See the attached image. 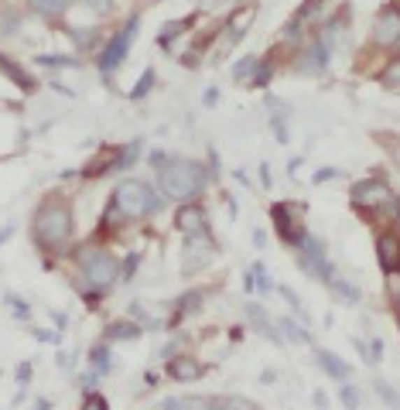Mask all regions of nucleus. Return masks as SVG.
<instances>
[{"label":"nucleus","mask_w":400,"mask_h":410,"mask_svg":"<svg viewBox=\"0 0 400 410\" xmlns=\"http://www.w3.org/2000/svg\"><path fill=\"white\" fill-rule=\"evenodd\" d=\"M356 349H359V356L363 359H369V363H380V356H383V346L373 339V342H356Z\"/></svg>","instance_id":"obj_34"},{"label":"nucleus","mask_w":400,"mask_h":410,"mask_svg":"<svg viewBox=\"0 0 400 410\" xmlns=\"http://www.w3.org/2000/svg\"><path fill=\"white\" fill-rule=\"evenodd\" d=\"M31 379V363H21L17 366V383H28Z\"/></svg>","instance_id":"obj_49"},{"label":"nucleus","mask_w":400,"mask_h":410,"mask_svg":"<svg viewBox=\"0 0 400 410\" xmlns=\"http://www.w3.org/2000/svg\"><path fill=\"white\" fill-rule=\"evenodd\" d=\"M38 65H59V68H79V59L72 55H41Z\"/></svg>","instance_id":"obj_33"},{"label":"nucleus","mask_w":400,"mask_h":410,"mask_svg":"<svg viewBox=\"0 0 400 410\" xmlns=\"http://www.w3.org/2000/svg\"><path fill=\"white\" fill-rule=\"evenodd\" d=\"M0 72H3V75H7L17 89H24V93H31V89L38 86V82H34V75H31V72H24V68L14 62V59H7L3 52H0Z\"/></svg>","instance_id":"obj_17"},{"label":"nucleus","mask_w":400,"mask_h":410,"mask_svg":"<svg viewBox=\"0 0 400 410\" xmlns=\"http://www.w3.org/2000/svg\"><path fill=\"white\" fill-rule=\"evenodd\" d=\"M151 86H154V68H148V72L137 79V86L130 89V99H144V96L151 93Z\"/></svg>","instance_id":"obj_31"},{"label":"nucleus","mask_w":400,"mask_h":410,"mask_svg":"<svg viewBox=\"0 0 400 410\" xmlns=\"http://www.w3.org/2000/svg\"><path fill=\"white\" fill-rule=\"evenodd\" d=\"M349 198H352V205L363 209V212H390L394 219H397V212H400V198L390 191V185L380 182V178L356 182L352 191H349Z\"/></svg>","instance_id":"obj_4"},{"label":"nucleus","mask_w":400,"mask_h":410,"mask_svg":"<svg viewBox=\"0 0 400 410\" xmlns=\"http://www.w3.org/2000/svg\"><path fill=\"white\" fill-rule=\"evenodd\" d=\"M34 243L45 247V250H62L72 236V209L65 202H48L45 209L34 212Z\"/></svg>","instance_id":"obj_2"},{"label":"nucleus","mask_w":400,"mask_h":410,"mask_svg":"<svg viewBox=\"0 0 400 410\" xmlns=\"http://www.w3.org/2000/svg\"><path fill=\"white\" fill-rule=\"evenodd\" d=\"M59 366L65 369V373H69V369H72V356H65V352H59Z\"/></svg>","instance_id":"obj_54"},{"label":"nucleus","mask_w":400,"mask_h":410,"mask_svg":"<svg viewBox=\"0 0 400 410\" xmlns=\"http://www.w3.org/2000/svg\"><path fill=\"white\" fill-rule=\"evenodd\" d=\"M28 3H31V10H38L45 17H62L65 7H69V0H28Z\"/></svg>","instance_id":"obj_23"},{"label":"nucleus","mask_w":400,"mask_h":410,"mask_svg":"<svg viewBox=\"0 0 400 410\" xmlns=\"http://www.w3.org/2000/svg\"><path fill=\"white\" fill-rule=\"evenodd\" d=\"M202 305H206V294L202 291H185L182 298L175 301V318H171V325H178L182 318H192L202 312Z\"/></svg>","instance_id":"obj_18"},{"label":"nucleus","mask_w":400,"mask_h":410,"mask_svg":"<svg viewBox=\"0 0 400 410\" xmlns=\"http://www.w3.org/2000/svg\"><path fill=\"white\" fill-rule=\"evenodd\" d=\"M271 126H274L277 144H287V140H291V133H287V120H284V113H274V117H271Z\"/></svg>","instance_id":"obj_36"},{"label":"nucleus","mask_w":400,"mask_h":410,"mask_svg":"<svg viewBox=\"0 0 400 410\" xmlns=\"http://www.w3.org/2000/svg\"><path fill=\"white\" fill-rule=\"evenodd\" d=\"M130 342V339H141V325L137 321H113V325H106V332H103V342L110 346V342Z\"/></svg>","instance_id":"obj_20"},{"label":"nucleus","mask_w":400,"mask_h":410,"mask_svg":"<svg viewBox=\"0 0 400 410\" xmlns=\"http://www.w3.org/2000/svg\"><path fill=\"white\" fill-rule=\"evenodd\" d=\"M373 41L383 45V48L397 45L400 41V10H383V14L376 17V24H373Z\"/></svg>","instance_id":"obj_11"},{"label":"nucleus","mask_w":400,"mask_h":410,"mask_svg":"<svg viewBox=\"0 0 400 410\" xmlns=\"http://www.w3.org/2000/svg\"><path fill=\"white\" fill-rule=\"evenodd\" d=\"M315 359H318V366H322L332 379H338V383H345V379H349V366H345V359H338L336 352H329V349H315Z\"/></svg>","instance_id":"obj_19"},{"label":"nucleus","mask_w":400,"mask_h":410,"mask_svg":"<svg viewBox=\"0 0 400 410\" xmlns=\"http://www.w3.org/2000/svg\"><path fill=\"white\" fill-rule=\"evenodd\" d=\"M83 3H86V7H92L96 14H106V10L113 7V0H83Z\"/></svg>","instance_id":"obj_47"},{"label":"nucleus","mask_w":400,"mask_h":410,"mask_svg":"<svg viewBox=\"0 0 400 410\" xmlns=\"http://www.w3.org/2000/svg\"><path fill=\"white\" fill-rule=\"evenodd\" d=\"M383 86H390V89H400V59L387 65V72H383Z\"/></svg>","instance_id":"obj_37"},{"label":"nucleus","mask_w":400,"mask_h":410,"mask_svg":"<svg viewBox=\"0 0 400 410\" xmlns=\"http://www.w3.org/2000/svg\"><path fill=\"white\" fill-rule=\"evenodd\" d=\"M219 103V89H206V106H215Z\"/></svg>","instance_id":"obj_53"},{"label":"nucleus","mask_w":400,"mask_h":410,"mask_svg":"<svg viewBox=\"0 0 400 410\" xmlns=\"http://www.w3.org/2000/svg\"><path fill=\"white\" fill-rule=\"evenodd\" d=\"M215 253H219V247H215L206 233L202 236H188L182 247V274H195V270L209 267L215 260Z\"/></svg>","instance_id":"obj_8"},{"label":"nucleus","mask_w":400,"mask_h":410,"mask_svg":"<svg viewBox=\"0 0 400 410\" xmlns=\"http://www.w3.org/2000/svg\"><path fill=\"white\" fill-rule=\"evenodd\" d=\"M271 182H274V178H271V168H267V164H260V185H264V189H271Z\"/></svg>","instance_id":"obj_50"},{"label":"nucleus","mask_w":400,"mask_h":410,"mask_svg":"<svg viewBox=\"0 0 400 410\" xmlns=\"http://www.w3.org/2000/svg\"><path fill=\"white\" fill-rule=\"evenodd\" d=\"M325 65H329V48H325V41H311L305 59H301V72H305V75H322Z\"/></svg>","instance_id":"obj_16"},{"label":"nucleus","mask_w":400,"mask_h":410,"mask_svg":"<svg viewBox=\"0 0 400 410\" xmlns=\"http://www.w3.org/2000/svg\"><path fill=\"white\" fill-rule=\"evenodd\" d=\"M298 267L305 270L308 277L315 281H332V263L325 260V250L315 236H305L301 240V256H298Z\"/></svg>","instance_id":"obj_9"},{"label":"nucleus","mask_w":400,"mask_h":410,"mask_svg":"<svg viewBox=\"0 0 400 410\" xmlns=\"http://www.w3.org/2000/svg\"><path fill=\"white\" fill-rule=\"evenodd\" d=\"M72 38H76L79 48H92L96 45V31H90V28H72Z\"/></svg>","instance_id":"obj_38"},{"label":"nucleus","mask_w":400,"mask_h":410,"mask_svg":"<svg viewBox=\"0 0 400 410\" xmlns=\"http://www.w3.org/2000/svg\"><path fill=\"white\" fill-rule=\"evenodd\" d=\"M137 24H141V21H137V14H134V17L127 21V28H123L120 34H113V41L99 52V62L96 65H99V72H103V75L117 72V68L123 65V59L130 55V45H134V38H137Z\"/></svg>","instance_id":"obj_7"},{"label":"nucleus","mask_w":400,"mask_h":410,"mask_svg":"<svg viewBox=\"0 0 400 410\" xmlns=\"http://www.w3.org/2000/svg\"><path fill=\"white\" fill-rule=\"evenodd\" d=\"M52 321H55V325H59V328H65V325H69V318L62 315V312H55V315H52Z\"/></svg>","instance_id":"obj_56"},{"label":"nucleus","mask_w":400,"mask_h":410,"mask_svg":"<svg viewBox=\"0 0 400 410\" xmlns=\"http://www.w3.org/2000/svg\"><path fill=\"white\" fill-rule=\"evenodd\" d=\"M113 205L120 209L123 219H137V216H148L161 209V198L154 195V189L148 182H137V178H127L117 185L113 191Z\"/></svg>","instance_id":"obj_3"},{"label":"nucleus","mask_w":400,"mask_h":410,"mask_svg":"<svg viewBox=\"0 0 400 410\" xmlns=\"http://www.w3.org/2000/svg\"><path fill=\"white\" fill-rule=\"evenodd\" d=\"M192 21H195V14H192V17H185V21H175V24H164V31H161V45L168 48V38H171V34H182L185 28H192Z\"/></svg>","instance_id":"obj_35"},{"label":"nucleus","mask_w":400,"mask_h":410,"mask_svg":"<svg viewBox=\"0 0 400 410\" xmlns=\"http://www.w3.org/2000/svg\"><path fill=\"white\" fill-rule=\"evenodd\" d=\"M271 75H274V65H271V59H264V62L253 68V86H260V89H264V86L271 82Z\"/></svg>","instance_id":"obj_32"},{"label":"nucleus","mask_w":400,"mask_h":410,"mask_svg":"<svg viewBox=\"0 0 400 410\" xmlns=\"http://www.w3.org/2000/svg\"><path fill=\"white\" fill-rule=\"evenodd\" d=\"M253 65H257V59H253V55H246V59H240V62L233 65V79H236V82H243L246 75H250V68H253Z\"/></svg>","instance_id":"obj_39"},{"label":"nucleus","mask_w":400,"mask_h":410,"mask_svg":"<svg viewBox=\"0 0 400 410\" xmlns=\"http://www.w3.org/2000/svg\"><path fill=\"white\" fill-rule=\"evenodd\" d=\"M376 260H380V267L390 277L400 274V236L397 233H380L376 236Z\"/></svg>","instance_id":"obj_10"},{"label":"nucleus","mask_w":400,"mask_h":410,"mask_svg":"<svg viewBox=\"0 0 400 410\" xmlns=\"http://www.w3.org/2000/svg\"><path fill=\"white\" fill-rule=\"evenodd\" d=\"M338 404H342L345 410H359V407H363V393H359L356 386L342 383V390H338Z\"/></svg>","instance_id":"obj_27"},{"label":"nucleus","mask_w":400,"mask_h":410,"mask_svg":"<svg viewBox=\"0 0 400 410\" xmlns=\"http://www.w3.org/2000/svg\"><path fill=\"white\" fill-rule=\"evenodd\" d=\"M90 363H92V369H96V373H110V366H113V359H110V346L103 342V346L92 349Z\"/></svg>","instance_id":"obj_26"},{"label":"nucleus","mask_w":400,"mask_h":410,"mask_svg":"<svg viewBox=\"0 0 400 410\" xmlns=\"http://www.w3.org/2000/svg\"><path fill=\"white\" fill-rule=\"evenodd\" d=\"M329 284H332V291H336V298H342V301H349V305H356V301H359V291L349 284V281H336V277H332Z\"/></svg>","instance_id":"obj_28"},{"label":"nucleus","mask_w":400,"mask_h":410,"mask_svg":"<svg viewBox=\"0 0 400 410\" xmlns=\"http://www.w3.org/2000/svg\"><path fill=\"white\" fill-rule=\"evenodd\" d=\"M175 226H178V233H185V236H199L206 229V209L202 205H182L175 212Z\"/></svg>","instance_id":"obj_12"},{"label":"nucleus","mask_w":400,"mask_h":410,"mask_svg":"<svg viewBox=\"0 0 400 410\" xmlns=\"http://www.w3.org/2000/svg\"><path fill=\"white\" fill-rule=\"evenodd\" d=\"M79 267H83V274H86V281L92 287H99V291H110V287L117 284V277H120V267H117V256L106 250H99V247H86V250H79Z\"/></svg>","instance_id":"obj_5"},{"label":"nucleus","mask_w":400,"mask_h":410,"mask_svg":"<svg viewBox=\"0 0 400 410\" xmlns=\"http://www.w3.org/2000/svg\"><path fill=\"white\" fill-rule=\"evenodd\" d=\"M137 260H141V256H127V263H123V274H120V277H130V274L137 270Z\"/></svg>","instance_id":"obj_48"},{"label":"nucleus","mask_w":400,"mask_h":410,"mask_svg":"<svg viewBox=\"0 0 400 410\" xmlns=\"http://www.w3.org/2000/svg\"><path fill=\"white\" fill-rule=\"evenodd\" d=\"M332 178H338L336 168H318V171L311 175V185H325V182H332Z\"/></svg>","instance_id":"obj_42"},{"label":"nucleus","mask_w":400,"mask_h":410,"mask_svg":"<svg viewBox=\"0 0 400 410\" xmlns=\"http://www.w3.org/2000/svg\"><path fill=\"white\" fill-rule=\"evenodd\" d=\"M137 154H141V144L134 140L130 147H123V154H120V168H130V164L137 161Z\"/></svg>","instance_id":"obj_43"},{"label":"nucleus","mask_w":400,"mask_h":410,"mask_svg":"<svg viewBox=\"0 0 400 410\" xmlns=\"http://www.w3.org/2000/svg\"><path fill=\"white\" fill-rule=\"evenodd\" d=\"M277 328H280V335H284V339H291V342H311L305 328H301L298 321H291V318H280V321H277Z\"/></svg>","instance_id":"obj_24"},{"label":"nucleus","mask_w":400,"mask_h":410,"mask_svg":"<svg viewBox=\"0 0 400 410\" xmlns=\"http://www.w3.org/2000/svg\"><path fill=\"white\" fill-rule=\"evenodd\" d=\"M376 140H380V144L387 147L390 161H394V164L400 168V133H394V137H390V133H376Z\"/></svg>","instance_id":"obj_29"},{"label":"nucleus","mask_w":400,"mask_h":410,"mask_svg":"<svg viewBox=\"0 0 400 410\" xmlns=\"http://www.w3.org/2000/svg\"><path fill=\"white\" fill-rule=\"evenodd\" d=\"M202 363L199 359H192V356H175L171 363H168V376L175 379V383H192V379H202Z\"/></svg>","instance_id":"obj_14"},{"label":"nucleus","mask_w":400,"mask_h":410,"mask_svg":"<svg viewBox=\"0 0 400 410\" xmlns=\"http://www.w3.org/2000/svg\"><path fill=\"white\" fill-rule=\"evenodd\" d=\"M250 277H253V291H260V294H267V291H274V281L267 277V267L257 260L253 267H250Z\"/></svg>","instance_id":"obj_25"},{"label":"nucleus","mask_w":400,"mask_h":410,"mask_svg":"<svg viewBox=\"0 0 400 410\" xmlns=\"http://www.w3.org/2000/svg\"><path fill=\"white\" fill-rule=\"evenodd\" d=\"M110 171H120V147H103L96 161H90L86 168H83V175L86 178H103V175H110Z\"/></svg>","instance_id":"obj_13"},{"label":"nucleus","mask_w":400,"mask_h":410,"mask_svg":"<svg viewBox=\"0 0 400 410\" xmlns=\"http://www.w3.org/2000/svg\"><path fill=\"white\" fill-rule=\"evenodd\" d=\"M219 3H226V0H199V7H202V10H215Z\"/></svg>","instance_id":"obj_52"},{"label":"nucleus","mask_w":400,"mask_h":410,"mask_svg":"<svg viewBox=\"0 0 400 410\" xmlns=\"http://www.w3.org/2000/svg\"><path fill=\"white\" fill-rule=\"evenodd\" d=\"M7 14H10V17H3V21H0V31H3V34H7V31H17V28H21V17H17L14 10H7Z\"/></svg>","instance_id":"obj_44"},{"label":"nucleus","mask_w":400,"mask_h":410,"mask_svg":"<svg viewBox=\"0 0 400 410\" xmlns=\"http://www.w3.org/2000/svg\"><path fill=\"white\" fill-rule=\"evenodd\" d=\"M34 339H38V342H52V346L59 342V335H55V332H34Z\"/></svg>","instance_id":"obj_51"},{"label":"nucleus","mask_w":400,"mask_h":410,"mask_svg":"<svg viewBox=\"0 0 400 410\" xmlns=\"http://www.w3.org/2000/svg\"><path fill=\"white\" fill-rule=\"evenodd\" d=\"M246 315H250L253 328H257L260 335H267L274 346H284V335H280V328H274V321L267 318V312H264L260 305H253V301H250V305H246Z\"/></svg>","instance_id":"obj_15"},{"label":"nucleus","mask_w":400,"mask_h":410,"mask_svg":"<svg viewBox=\"0 0 400 410\" xmlns=\"http://www.w3.org/2000/svg\"><path fill=\"white\" fill-rule=\"evenodd\" d=\"M376 393H380V400H383L387 407L400 410V393H397V390H394V386H387L383 379H376Z\"/></svg>","instance_id":"obj_30"},{"label":"nucleus","mask_w":400,"mask_h":410,"mask_svg":"<svg viewBox=\"0 0 400 410\" xmlns=\"http://www.w3.org/2000/svg\"><path fill=\"white\" fill-rule=\"evenodd\" d=\"M271 219H274L277 236H280L287 247H301V240L308 236L305 205H301V202H274V205H271Z\"/></svg>","instance_id":"obj_6"},{"label":"nucleus","mask_w":400,"mask_h":410,"mask_svg":"<svg viewBox=\"0 0 400 410\" xmlns=\"http://www.w3.org/2000/svg\"><path fill=\"white\" fill-rule=\"evenodd\" d=\"M253 21V10L250 7H243V10H236V17H233V24H229V31H226V45H236L240 38H243L246 24Z\"/></svg>","instance_id":"obj_22"},{"label":"nucleus","mask_w":400,"mask_h":410,"mask_svg":"<svg viewBox=\"0 0 400 410\" xmlns=\"http://www.w3.org/2000/svg\"><path fill=\"white\" fill-rule=\"evenodd\" d=\"M161 410H213V400H206V397H171V400H164Z\"/></svg>","instance_id":"obj_21"},{"label":"nucleus","mask_w":400,"mask_h":410,"mask_svg":"<svg viewBox=\"0 0 400 410\" xmlns=\"http://www.w3.org/2000/svg\"><path fill=\"white\" fill-rule=\"evenodd\" d=\"M10 233H14V226H3V229H0V243H3V240H7Z\"/></svg>","instance_id":"obj_57"},{"label":"nucleus","mask_w":400,"mask_h":410,"mask_svg":"<svg viewBox=\"0 0 400 410\" xmlns=\"http://www.w3.org/2000/svg\"><path fill=\"white\" fill-rule=\"evenodd\" d=\"M280 298H284V301H287V305H291L298 315H301V301H298V294H294L291 287H280ZM301 318H305V315H301Z\"/></svg>","instance_id":"obj_45"},{"label":"nucleus","mask_w":400,"mask_h":410,"mask_svg":"<svg viewBox=\"0 0 400 410\" xmlns=\"http://www.w3.org/2000/svg\"><path fill=\"white\" fill-rule=\"evenodd\" d=\"M7 305H10L14 312H17V318H28V305H24V301H21L17 294H7Z\"/></svg>","instance_id":"obj_46"},{"label":"nucleus","mask_w":400,"mask_h":410,"mask_svg":"<svg viewBox=\"0 0 400 410\" xmlns=\"http://www.w3.org/2000/svg\"><path fill=\"white\" fill-rule=\"evenodd\" d=\"M157 182H161V191H164L168 198H175V202H188V198H195L199 191L206 189L209 171H206L199 161L175 158V161H164V164H161Z\"/></svg>","instance_id":"obj_1"},{"label":"nucleus","mask_w":400,"mask_h":410,"mask_svg":"<svg viewBox=\"0 0 400 410\" xmlns=\"http://www.w3.org/2000/svg\"><path fill=\"white\" fill-rule=\"evenodd\" d=\"M83 410H110V404H106V397L103 393H86V400H83Z\"/></svg>","instance_id":"obj_40"},{"label":"nucleus","mask_w":400,"mask_h":410,"mask_svg":"<svg viewBox=\"0 0 400 410\" xmlns=\"http://www.w3.org/2000/svg\"><path fill=\"white\" fill-rule=\"evenodd\" d=\"M315 407L325 410V407H329V397H325V393H315Z\"/></svg>","instance_id":"obj_55"},{"label":"nucleus","mask_w":400,"mask_h":410,"mask_svg":"<svg viewBox=\"0 0 400 410\" xmlns=\"http://www.w3.org/2000/svg\"><path fill=\"white\" fill-rule=\"evenodd\" d=\"M390 301H394V315H397V328H400V274L390 277Z\"/></svg>","instance_id":"obj_41"}]
</instances>
